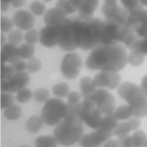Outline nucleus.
Returning a JSON list of instances; mask_svg holds the SVG:
<instances>
[{"label": "nucleus", "instance_id": "obj_1", "mask_svg": "<svg viewBox=\"0 0 147 147\" xmlns=\"http://www.w3.org/2000/svg\"><path fill=\"white\" fill-rule=\"evenodd\" d=\"M127 56L126 48L121 43L100 44L92 49L86 65L92 70L119 72L128 63Z\"/></svg>", "mask_w": 147, "mask_h": 147}, {"label": "nucleus", "instance_id": "obj_2", "mask_svg": "<svg viewBox=\"0 0 147 147\" xmlns=\"http://www.w3.org/2000/svg\"><path fill=\"white\" fill-rule=\"evenodd\" d=\"M104 21L92 17L87 20L80 18L77 28V45L83 50L94 49L100 44Z\"/></svg>", "mask_w": 147, "mask_h": 147}, {"label": "nucleus", "instance_id": "obj_3", "mask_svg": "<svg viewBox=\"0 0 147 147\" xmlns=\"http://www.w3.org/2000/svg\"><path fill=\"white\" fill-rule=\"evenodd\" d=\"M83 122L74 114H67L65 117L56 126L53 136L59 144L68 146L78 142L84 134Z\"/></svg>", "mask_w": 147, "mask_h": 147}, {"label": "nucleus", "instance_id": "obj_4", "mask_svg": "<svg viewBox=\"0 0 147 147\" xmlns=\"http://www.w3.org/2000/svg\"><path fill=\"white\" fill-rule=\"evenodd\" d=\"M67 103L60 98H51L44 104L41 112L44 123L50 126H56L67 115Z\"/></svg>", "mask_w": 147, "mask_h": 147}, {"label": "nucleus", "instance_id": "obj_5", "mask_svg": "<svg viewBox=\"0 0 147 147\" xmlns=\"http://www.w3.org/2000/svg\"><path fill=\"white\" fill-rule=\"evenodd\" d=\"M79 16L67 17L60 27L58 45L64 51L72 52L78 48L77 45V28Z\"/></svg>", "mask_w": 147, "mask_h": 147}, {"label": "nucleus", "instance_id": "obj_6", "mask_svg": "<svg viewBox=\"0 0 147 147\" xmlns=\"http://www.w3.org/2000/svg\"><path fill=\"white\" fill-rule=\"evenodd\" d=\"M118 94L132 109L142 107L147 102V94L141 86L131 82L122 83L118 88Z\"/></svg>", "mask_w": 147, "mask_h": 147}, {"label": "nucleus", "instance_id": "obj_7", "mask_svg": "<svg viewBox=\"0 0 147 147\" xmlns=\"http://www.w3.org/2000/svg\"><path fill=\"white\" fill-rule=\"evenodd\" d=\"M74 111L88 127L95 130L99 129L103 114L92 102L84 99L78 105L74 106Z\"/></svg>", "mask_w": 147, "mask_h": 147}, {"label": "nucleus", "instance_id": "obj_8", "mask_svg": "<svg viewBox=\"0 0 147 147\" xmlns=\"http://www.w3.org/2000/svg\"><path fill=\"white\" fill-rule=\"evenodd\" d=\"M84 99L92 102L105 115L113 113L115 109V99L113 95L104 88H97L92 94L84 98Z\"/></svg>", "mask_w": 147, "mask_h": 147}, {"label": "nucleus", "instance_id": "obj_9", "mask_svg": "<svg viewBox=\"0 0 147 147\" xmlns=\"http://www.w3.org/2000/svg\"><path fill=\"white\" fill-rule=\"evenodd\" d=\"M82 65L80 55L76 52H69L63 58L60 66L61 72L65 78L74 79L79 75Z\"/></svg>", "mask_w": 147, "mask_h": 147}, {"label": "nucleus", "instance_id": "obj_10", "mask_svg": "<svg viewBox=\"0 0 147 147\" xmlns=\"http://www.w3.org/2000/svg\"><path fill=\"white\" fill-rule=\"evenodd\" d=\"M126 25L133 30L140 38L147 37V9L144 7L129 12Z\"/></svg>", "mask_w": 147, "mask_h": 147}, {"label": "nucleus", "instance_id": "obj_11", "mask_svg": "<svg viewBox=\"0 0 147 147\" xmlns=\"http://www.w3.org/2000/svg\"><path fill=\"white\" fill-rule=\"evenodd\" d=\"M30 81V76L28 72H16L10 79L1 80V92H18L26 87Z\"/></svg>", "mask_w": 147, "mask_h": 147}, {"label": "nucleus", "instance_id": "obj_12", "mask_svg": "<svg viewBox=\"0 0 147 147\" xmlns=\"http://www.w3.org/2000/svg\"><path fill=\"white\" fill-rule=\"evenodd\" d=\"M113 136V131L98 129L92 132L83 134L78 143L82 147H100Z\"/></svg>", "mask_w": 147, "mask_h": 147}, {"label": "nucleus", "instance_id": "obj_13", "mask_svg": "<svg viewBox=\"0 0 147 147\" xmlns=\"http://www.w3.org/2000/svg\"><path fill=\"white\" fill-rule=\"evenodd\" d=\"M97 88H107L110 90L118 88L121 82V76L118 72L100 71L93 78Z\"/></svg>", "mask_w": 147, "mask_h": 147}, {"label": "nucleus", "instance_id": "obj_14", "mask_svg": "<svg viewBox=\"0 0 147 147\" xmlns=\"http://www.w3.org/2000/svg\"><path fill=\"white\" fill-rule=\"evenodd\" d=\"M102 12L106 18L111 19L121 25L126 24L129 14V11L127 9L118 3H105L102 7Z\"/></svg>", "mask_w": 147, "mask_h": 147}, {"label": "nucleus", "instance_id": "obj_15", "mask_svg": "<svg viewBox=\"0 0 147 147\" xmlns=\"http://www.w3.org/2000/svg\"><path fill=\"white\" fill-rule=\"evenodd\" d=\"M60 25L56 26L45 25L40 30L39 41L43 46L51 48L58 45Z\"/></svg>", "mask_w": 147, "mask_h": 147}, {"label": "nucleus", "instance_id": "obj_16", "mask_svg": "<svg viewBox=\"0 0 147 147\" xmlns=\"http://www.w3.org/2000/svg\"><path fill=\"white\" fill-rule=\"evenodd\" d=\"M12 21L14 25L19 29L28 30L35 24V18L32 13L26 10H19L13 15Z\"/></svg>", "mask_w": 147, "mask_h": 147}, {"label": "nucleus", "instance_id": "obj_17", "mask_svg": "<svg viewBox=\"0 0 147 147\" xmlns=\"http://www.w3.org/2000/svg\"><path fill=\"white\" fill-rule=\"evenodd\" d=\"M68 17L55 6L48 10L44 14V21L45 25L56 26L61 25Z\"/></svg>", "mask_w": 147, "mask_h": 147}, {"label": "nucleus", "instance_id": "obj_18", "mask_svg": "<svg viewBox=\"0 0 147 147\" xmlns=\"http://www.w3.org/2000/svg\"><path fill=\"white\" fill-rule=\"evenodd\" d=\"M19 58L18 47L10 42L6 43L1 49V65L8 62L10 64Z\"/></svg>", "mask_w": 147, "mask_h": 147}, {"label": "nucleus", "instance_id": "obj_19", "mask_svg": "<svg viewBox=\"0 0 147 147\" xmlns=\"http://www.w3.org/2000/svg\"><path fill=\"white\" fill-rule=\"evenodd\" d=\"M99 0H83L78 11V16L82 20H87L93 17V14L98 9Z\"/></svg>", "mask_w": 147, "mask_h": 147}, {"label": "nucleus", "instance_id": "obj_20", "mask_svg": "<svg viewBox=\"0 0 147 147\" xmlns=\"http://www.w3.org/2000/svg\"><path fill=\"white\" fill-rule=\"evenodd\" d=\"M79 87L83 98L92 94L97 89L93 79L88 76L81 78L79 81Z\"/></svg>", "mask_w": 147, "mask_h": 147}, {"label": "nucleus", "instance_id": "obj_21", "mask_svg": "<svg viewBox=\"0 0 147 147\" xmlns=\"http://www.w3.org/2000/svg\"><path fill=\"white\" fill-rule=\"evenodd\" d=\"M44 122L41 115H33L30 117L26 122V128L31 133H37L41 130Z\"/></svg>", "mask_w": 147, "mask_h": 147}, {"label": "nucleus", "instance_id": "obj_22", "mask_svg": "<svg viewBox=\"0 0 147 147\" xmlns=\"http://www.w3.org/2000/svg\"><path fill=\"white\" fill-rule=\"evenodd\" d=\"M118 119L114 116L113 113L106 114L102 117L99 129H101L109 131H113L118 124Z\"/></svg>", "mask_w": 147, "mask_h": 147}, {"label": "nucleus", "instance_id": "obj_23", "mask_svg": "<svg viewBox=\"0 0 147 147\" xmlns=\"http://www.w3.org/2000/svg\"><path fill=\"white\" fill-rule=\"evenodd\" d=\"M59 142L54 136L44 135L38 137L34 142L35 147H58Z\"/></svg>", "mask_w": 147, "mask_h": 147}, {"label": "nucleus", "instance_id": "obj_24", "mask_svg": "<svg viewBox=\"0 0 147 147\" xmlns=\"http://www.w3.org/2000/svg\"><path fill=\"white\" fill-rule=\"evenodd\" d=\"M113 114L118 120H126L133 117V109L129 105H121L117 107Z\"/></svg>", "mask_w": 147, "mask_h": 147}, {"label": "nucleus", "instance_id": "obj_25", "mask_svg": "<svg viewBox=\"0 0 147 147\" xmlns=\"http://www.w3.org/2000/svg\"><path fill=\"white\" fill-rule=\"evenodd\" d=\"M22 113V108L18 105L13 104L5 109L4 116L9 121H17L21 116Z\"/></svg>", "mask_w": 147, "mask_h": 147}, {"label": "nucleus", "instance_id": "obj_26", "mask_svg": "<svg viewBox=\"0 0 147 147\" xmlns=\"http://www.w3.org/2000/svg\"><path fill=\"white\" fill-rule=\"evenodd\" d=\"M145 55L137 49L131 50L127 56V63L133 67L141 65L145 61Z\"/></svg>", "mask_w": 147, "mask_h": 147}, {"label": "nucleus", "instance_id": "obj_27", "mask_svg": "<svg viewBox=\"0 0 147 147\" xmlns=\"http://www.w3.org/2000/svg\"><path fill=\"white\" fill-rule=\"evenodd\" d=\"M53 94L59 98L67 97L70 93L69 86L65 82H59L55 84L52 87Z\"/></svg>", "mask_w": 147, "mask_h": 147}, {"label": "nucleus", "instance_id": "obj_28", "mask_svg": "<svg viewBox=\"0 0 147 147\" xmlns=\"http://www.w3.org/2000/svg\"><path fill=\"white\" fill-rule=\"evenodd\" d=\"M34 54V47L32 44L26 42L18 47V55L21 59H29L33 57Z\"/></svg>", "mask_w": 147, "mask_h": 147}, {"label": "nucleus", "instance_id": "obj_29", "mask_svg": "<svg viewBox=\"0 0 147 147\" xmlns=\"http://www.w3.org/2000/svg\"><path fill=\"white\" fill-rule=\"evenodd\" d=\"M131 131L127 122H123L118 123L115 128L113 130V135L118 137V138L124 137L128 136L129 133Z\"/></svg>", "mask_w": 147, "mask_h": 147}, {"label": "nucleus", "instance_id": "obj_30", "mask_svg": "<svg viewBox=\"0 0 147 147\" xmlns=\"http://www.w3.org/2000/svg\"><path fill=\"white\" fill-rule=\"evenodd\" d=\"M33 98L38 103H45L49 99V91L44 87H39L33 92Z\"/></svg>", "mask_w": 147, "mask_h": 147}, {"label": "nucleus", "instance_id": "obj_31", "mask_svg": "<svg viewBox=\"0 0 147 147\" xmlns=\"http://www.w3.org/2000/svg\"><path fill=\"white\" fill-rule=\"evenodd\" d=\"M33 97V93L28 88L25 87L17 92L16 99L17 101L21 104L28 103Z\"/></svg>", "mask_w": 147, "mask_h": 147}, {"label": "nucleus", "instance_id": "obj_32", "mask_svg": "<svg viewBox=\"0 0 147 147\" xmlns=\"http://www.w3.org/2000/svg\"><path fill=\"white\" fill-rule=\"evenodd\" d=\"M42 67V63L40 60L36 57H32L28 59L27 61V70L29 73L35 74L38 72Z\"/></svg>", "mask_w": 147, "mask_h": 147}, {"label": "nucleus", "instance_id": "obj_33", "mask_svg": "<svg viewBox=\"0 0 147 147\" xmlns=\"http://www.w3.org/2000/svg\"><path fill=\"white\" fill-rule=\"evenodd\" d=\"M134 147H142L144 142L147 138L145 132L142 130H137L131 136Z\"/></svg>", "mask_w": 147, "mask_h": 147}, {"label": "nucleus", "instance_id": "obj_34", "mask_svg": "<svg viewBox=\"0 0 147 147\" xmlns=\"http://www.w3.org/2000/svg\"><path fill=\"white\" fill-rule=\"evenodd\" d=\"M7 37L9 42L16 46L20 44L24 38L22 32L19 29H14L10 31Z\"/></svg>", "mask_w": 147, "mask_h": 147}, {"label": "nucleus", "instance_id": "obj_35", "mask_svg": "<svg viewBox=\"0 0 147 147\" xmlns=\"http://www.w3.org/2000/svg\"><path fill=\"white\" fill-rule=\"evenodd\" d=\"M14 97L11 92H1V107L6 109L14 104Z\"/></svg>", "mask_w": 147, "mask_h": 147}, {"label": "nucleus", "instance_id": "obj_36", "mask_svg": "<svg viewBox=\"0 0 147 147\" xmlns=\"http://www.w3.org/2000/svg\"><path fill=\"white\" fill-rule=\"evenodd\" d=\"M30 9L33 14L36 16H41L45 13L46 7L42 2L36 0L30 3Z\"/></svg>", "mask_w": 147, "mask_h": 147}, {"label": "nucleus", "instance_id": "obj_37", "mask_svg": "<svg viewBox=\"0 0 147 147\" xmlns=\"http://www.w3.org/2000/svg\"><path fill=\"white\" fill-rule=\"evenodd\" d=\"M40 32L34 28H32L26 32L24 35V39L25 41L30 44H36L39 40Z\"/></svg>", "mask_w": 147, "mask_h": 147}, {"label": "nucleus", "instance_id": "obj_38", "mask_svg": "<svg viewBox=\"0 0 147 147\" xmlns=\"http://www.w3.org/2000/svg\"><path fill=\"white\" fill-rule=\"evenodd\" d=\"M16 72L11 65L3 64L1 65V80H9Z\"/></svg>", "mask_w": 147, "mask_h": 147}, {"label": "nucleus", "instance_id": "obj_39", "mask_svg": "<svg viewBox=\"0 0 147 147\" xmlns=\"http://www.w3.org/2000/svg\"><path fill=\"white\" fill-rule=\"evenodd\" d=\"M122 6L129 12L144 7L140 0H120Z\"/></svg>", "mask_w": 147, "mask_h": 147}, {"label": "nucleus", "instance_id": "obj_40", "mask_svg": "<svg viewBox=\"0 0 147 147\" xmlns=\"http://www.w3.org/2000/svg\"><path fill=\"white\" fill-rule=\"evenodd\" d=\"M13 22L9 18L6 16L1 17V23L0 28L2 33H8L11 31Z\"/></svg>", "mask_w": 147, "mask_h": 147}, {"label": "nucleus", "instance_id": "obj_41", "mask_svg": "<svg viewBox=\"0 0 147 147\" xmlns=\"http://www.w3.org/2000/svg\"><path fill=\"white\" fill-rule=\"evenodd\" d=\"M82 94L76 91H71L67 96V104L71 106H75L81 102Z\"/></svg>", "mask_w": 147, "mask_h": 147}, {"label": "nucleus", "instance_id": "obj_42", "mask_svg": "<svg viewBox=\"0 0 147 147\" xmlns=\"http://www.w3.org/2000/svg\"><path fill=\"white\" fill-rule=\"evenodd\" d=\"M10 65L13 67L16 72L25 71L27 69V62H26L24 59L20 57L10 63Z\"/></svg>", "mask_w": 147, "mask_h": 147}, {"label": "nucleus", "instance_id": "obj_43", "mask_svg": "<svg viewBox=\"0 0 147 147\" xmlns=\"http://www.w3.org/2000/svg\"><path fill=\"white\" fill-rule=\"evenodd\" d=\"M131 131H136L138 130L141 125V121L140 118L135 117H131L127 121Z\"/></svg>", "mask_w": 147, "mask_h": 147}, {"label": "nucleus", "instance_id": "obj_44", "mask_svg": "<svg viewBox=\"0 0 147 147\" xmlns=\"http://www.w3.org/2000/svg\"><path fill=\"white\" fill-rule=\"evenodd\" d=\"M146 116H147V107L146 105L140 108L133 109V117L141 118Z\"/></svg>", "mask_w": 147, "mask_h": 147}, {"label": "nucleus", "instance_id": "obj_45", "mask_svg": "<svg viewBox=\"0 0 147 147\" xmlns=\"http://www.w3.org/2000/svg\"><path fill=\"white\" fill-rule=\"evenodd\" d=\"M144 55H147V37L141 38L136 49Z\"/></svg>", "mask_w": 147, "mask_h": 147}, {"label": "nucleus", "instance_id": "obj_46", "mask_svg": "<svg viewBox=\"0 0 147 147\" xmlns=\"http://www.w3.org/2000/svg\"><path fill=\"white\" fill-rule=\"evenodd\" d=\"M118 139L121 142V147H134L131 136L128 135Z\"/></svg>", "mask_w": 147, "mask_h": 147}, {"label": "nucleus", "instance_id": "obj_47", "mask_svg": "<svg viewBox=\"0 0 147 147\" xmlns=\"http://www.w3.org/2000/svg\"><path fill=\"white\" fill-rule=\"evenodd\" d=\"M102 147H121V142L118 138H110L104 143Z\"/></svg>", "mask_w": 147, "mask_h": 147}, {"label": "nucleus", "instance_id": "obj_48", "mask_svg": "<svg viewBox=\"0 0 147 147\" xmlns=\"http://www.w3.org/2000/svg\"><path fill=\"white\" fill-rule=\"evenodd\" d=\"M69 3L72 7V8L77 12L79 11L82 3L83 0H68Z\"/></svg>", "mask_w": 147, "mask_h": 147}, {"label": "nucleus", "instance_id": "obj_49", "mask_svg": "<svg viewBox=\"0 0 147 147\" xmlns=\"http://www.w3.org/2000/svg\"><path fill=\"white\" fill-rule=\"evenodd\" d=\"M26 0H13L11 3L12 6L15 8H20L25 3Z\"/></svg>", "mask_w": 147, "mask_h": 147}, {"label": "nucleus", "instance_id": "obj_50", "mask_svg": "<svg viewBox=\"0 0 147 147\" xmlns=\"http://www.w3.org/2000/svg\"><path fill=\"white\" fill-rule=\"evenodd\" d=\"M141 86L147 94V74L143 76L141 82Z\"/></svg>", "mask_w": 147, "mask_h": 147}, {"label": "nucleus", "instance_id": "obj_51", "mask_svg": "<svg viewBox=\"0 0 147 147\" xmlns=\"http://www.w3.org/2000/svg\"><path fill=\"white\" fill-rule=\"evenodd\" d=\"M0 6H1V10L2 11L5 12V11H6L8 10L10 5H9V3L1 2V5H0Z\"/></svg>", "mask_w": 147, "mask_h": 147}, {"label": "nucleus", "instance_id": "obj_52", "mask_svg": "<svg viewBox=\"0 0 147 147\" xmlns=\"http://www.w3.org/2000/svg\"><path fill=\"white\" fill-rule=\"evenodd\" d=\"M6 38L5 34L2 32L1 33V46L2 47L6 44Z\"/></svg>", "mask_w": 147, "mask_h": 147}, {"label": "nucleus", "instance_id": "obj_53", "mask_svg": "<svg viewBox=\"0 0 147 147\" xmlns=\"http://www.w3.org/2000/svg\"><path fill=\"white\" fill-rule=\"evenodd\" d=\"M118 0H104L105 3L106 4H114L117 3Z\"/></svg>", "mask_w": 147, "mask_h": 147}, {"label": "nucleus", "instance_id": "obj_54", "mask_svg": "<svg viewBox=\"0 0 147 147\" xmlns=\"http://www.w3.org/2000/svg\"><path fill=\"white\" fill-rule=\"evenodd\" d=\"M13 1V0H1V2H5V3H10Z\"/></svg>", "mask_w": 147, "mask_h": 147}, {"label": "nucleus", "instance_id": "obj_55", "mask_svg": "<svg viewBox=\"0 0 147 147\" xmlns=\"http://www.w3.org/2000/svg\"><path fill=\"white\" fill-rule=\"evenodd\" d=\"M142 147H147V138H146V140H145V141L144 142Z\"/></svg>", "mask_w": 147, "mask_h": 147}, {"label": "nucleus", "instance_id": "obj_56", "mask_svg": "<svg viewBox=\"0 0 147 147\" xmlns=\"http://www.w3.org/2000/svg\"><path fill=\"white\" fill-rule=\"evenodd\" d=\"M42 1L44 2H46V3H48V2H51L52 0H41Z\"/></svg>", "mask_w": 147, "mask_h": 147}, {"label": "nucleus", "instance_id": "obj_57", "mask_svg": "<svg viewBox=\"0 0 147 147\" xmlns=\"http://www.w3.org/2000/svg\"><path fill=\"white\" fill-rule=\"evenodd\" d=\"M19 147H30V146H28V145H22L20 146Z\"/></svg>", "mask_w": 147, "mask_h": 147}, {"label": "nucleus", "instance_id": "obj_58", "mask_svg": "<svg viewBox=\"0 0 147 147\" xmlns=\"http://www.w3.org/2000/svg\"><path fill=\"white\" fill-rule=\"evenodd\" d=\"M146 107H147V102H146Z\"/></svg>", "mask_w": 147, "mask_h": 147}, {"label": "nucleus", "instance_id": "obj_59", "mask_svg": "<svg viewBox=\"0 0 147 147\" xmlns=\"http://www.w3.org/2000/svg\"><path fill=\"white\" fill-rule=\"evenodd\" d=\"M60 1H65V0H60Z\"/></svg>", "mask_w": 147, "mask_h": 147}]
</instances>
